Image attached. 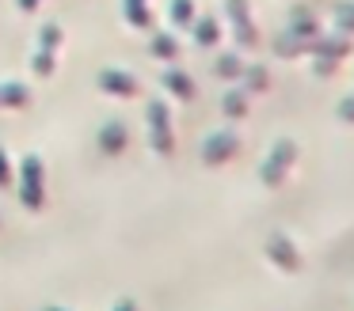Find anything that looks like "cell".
Returning a JSON list of instances; mask_svg holds the SVG:
<instances>
[{"label":"cell","instance_id":"obj_2","mask_svg":"<svg viewBox=\"0 0 354 311\" xmlns=\"http://www.w3.org/2000/svg\"><path fill=\"white\" fill-rule=\"evenodd\" d=\"M286 30H290V34H297L305 46L320 42V19H316L313 8H301V4L293 8V12H290V27H286Z\"/></svg>","mask_w":354,"mask_h":311},{"label":"cell","instance_id":"obj_3","mask_svg":"<svg viewBox=\"0 0 354 311\" xmlns=\"http://www.w3.org/2000/svg\"><path fill=\"white\" fill-rule=\"evenodd\" d=\"M267 258H274V262L282 265L286 273H297V265H301L297 247H293L290 235H282V232H274V235L267 239Z\"/></svg>","mask_w":354,"mask_h":311},{"label":"cell","instance_id":"obj_5","mask_svg":"<svg viewBox=\"0 0 354 311\" xmlns=\"http://www.w3.org/2000/svg\"><path fill=\"white\" fill-rule=\"evenodd\" d=\"M335 114H339V121H343V126H354V91L339 99V110Z\"/></svg>","mask_w":354,"mask_h":311},{"label":"cell","instance_id":"obj_4","mask_svg":"<svg viewBox=\"0 0 354 311\" xmlns=\"http://www.w3.org/2000/svg\"><path fill=\"white\" fill-rule=\"evenodd\" d=\"M335 30L354 38V0H339L335 4Z\"/></svg>","mask_w":354,"mask_h":311},{"label":"cell","instance_id":"obj_1","mask_svg":"<svg viewBox=\"0 0 354 311\" xmlns=\"http://www.w3.org/2000/svg\"><path fill=\"white\" fill-rule=\"evenodd\" d=\"M293 163H297V144H293L290 137H282V141L270 148V156L263 159V182H267V186H282L286 174L293 171Z\"/></svg>","mask_w":354,"mask_h":311},{"label":"cell","instance_id":"obj_6","mask_svg":"<svg viewBox=\"0 0 354 311\" xmlns=\"http://www.w3.org/2000/svg\"><path fill=\"white\" fill-rule=\"evenodd\" d=\"M225 110H229V114H244L248 103H244L240 95H229V99H225Z\"/></svg>","mask_w":354,"mask_h":311}]
</instances>
